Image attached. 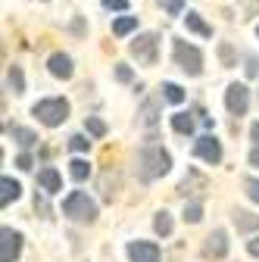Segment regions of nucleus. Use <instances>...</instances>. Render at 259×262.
I'll return each mask as SVG.
<instances>
[{
    "instance_id": "1",
    "label": "nucleus",
    "mask_w": 259,
    "mask_h": 262,
    "mask_svg": "<svg viewBox=\"0 0 259 262\" xmlns=\"http://www.w3.org/2000/svg\"><path fill=\"white\" fill-rule=\"evenodd\" d=\"M169 169H172V156H169V150L156 147V144L141 147L138 156H135V175H138L141 181H153V178H159V175H166Z\"/></svg>"
},
{
    "instance_id": "2",
    "label": "nucleus",
    "mask_w": 259,
    "mask_h": 262,
    "mask_svg": "<svg viewBox=\"0 0 259 262\" xmlns=\"http://www.w3.org/2000/svg\"><path fill=\"white\" fill-rule=\"evenodd\" d=\"M31 116H38L41 125L47 128H56L69 119V100L66 97H47V100H38L35 106H31Z\"/></svg>"
},
{
    "instance_id": "3",
    "label": "nucleus",
    "mask_w": 259,
    "mask_h": 262,
    "mask_svg": "<svg viewBox=\"0 0 259 262\" xmlns=\"http://www.w3.org/2000/svg\"><path fill=\"white\" fill-rule=\"evenodd\" d=\"M62 215H69L72 222H81V225H91V222H97V203L84 190H72L62 200Z\"/></svg>"
},
{
    "instance_id": "4",
    "label": "nucleus",
    "mask_w": 259,
    "mask_h": 262,
    "mask_svg": "<svg viewBox=\"0 0 259 262\" xmlns=\"http://www.w3.org/2000/svg\"><path fill=\"white\" fill-rule=\"evenodd\" d=\"M172 56H175V66H178L181 72H187V75H200L203 72V53L193 47V44L175 38L172 41Z\"/></svg>"
},
{
    "instance_id": "5",
    "label": "nucleus",
    "mask_w": 259,
    "mask_h": 262,
    "mask_svg": "<svg viewBox=\"0 0 259 262\" xmlns=\"http://www.w3.org/2000/svg\"><path fill=\"white\" fill-rule=\"evenodd\" d=\"M128 50H132V56L144 66H156L159 59V35L156 31H144V35H138L132 44H128Z\"/></svg>"
},
{
    "instance_id": "6",
    "label": "nucleus",
    "mask_w": 259,
    "mask_h": 262,
    "mask_svg": "<svg viewBox=\"0 0 259 262\" xmlns=\"http://www.w3.org/2000/svg\"><path fill=\"white\" fill-rule=\"evenodd\" d=\"M225 110H228L231 116H247V110H250V88L247 84H241V81H234V84H228V91H225Z\"/></svg>"
},
{
    "instance_id": "7",
    "label": "nucleus",
    "mask_w": 259,
    "mask_h": 262,
    "mask_svg": "<svg viewBox=\"0 0 259 262\" xmlns=\"http://www.w3.org/2000/svg\"><path fill=\"white\" fill-rule=\"evenodd\" d=\"M193 156L209 162V166H219V162H222V144H219V138L215 135L197 138V144H193Z\"/></svg>"
},
{
    "instance_id": "8",
    "label": "nucleus",
    "mask_w": 259,
    "mask_h": 262,
    "mask_svg": "<svg viewBox=\"0 0 259 262\" xmlns=\"http://www.w3.org/2000/svg\"><path fill=\"white\" fill-rule=\"evenodd\" d=\"M22 253V234L13 228H0V262H16Z\"/></svg>"
},
{
    "instance_id": "9",
    "label": "nucleus",
    "mask_w": 259,
    "mask_h": 262,
    "mask_svg": "<svg viewBox=\"0 0 259 262\" xmlns=\"http://www.w3.org/2000/svg\"><path fill=\"white\" fill-rule=\"evenodd\" d=\"M228 234L222 231V228H215V231H209L206 237H203V256L206 259H225L228 256Z\"/></svg>"
},
{
    "instance_id": "10",
    "label": "nucleus",
    "mask_w": 259,
    "mask_h": 262,
    "mask_svg": "<svg viewBox=\"0 0 259 262\" xmlns=\"http://www.w3.org/2000/svg\"><path fill=\"white\" fill-rule=\"evenodd\" d=\"M209 190V181L197 172V169H187V175L181 178V184H178V193L181 196H203Z\"/></svg>"
},
{
    "instance_id": "11",
    "label": "nucleus",
    "mask_w": 259,
    "mask_h": 262,
    "mask_svg": "<svg viewBox=\"0 0 259 262\" xmlns=\"http://www.w3.org/2000/svg\"><path fill=\"white\" fill-rule=\"evenodd\" d=\"M128 259L132 262H159V247L153 241H132L128 244Z\"/></svg>"
},
{
    "instance_id": "12",
    "label": "nucleus",
    "mask_w": 259,
    "mask_h": 262,
    "mask_svg": "<svg viewBox=\"0 0 259 262\" xmlns=\"http://www.w3.org/2000/svg\"><path fill=\"white\" fill-rule=\"evenodd\" d=\"M47 69H50V75L53 78H59V81H69L72 78V56L69 53H53L50 59H47Z\"/></svg>"
},
{
    "instance_id": "13",
    "label": "nucleus",
    "mask_w": 259,
    "mask_h": 262,
    "mask_svg": "<svg viewBox=\"0 0 259 262\" xmlns=\"http://www.w3.org/2000/svg\"><path fill=\"white\" fill-rule=\"evenodd\" d=\"M19 193H22V184L10 175L0 178V206H10L13 200H19Z\"/></svg>"
},
{
    "instance_id": "14",
    "label": "nucleus",
    "mask_w": 259,
    "mask_h": 262,
    "mask_svg": "<svg viewBox=\"0 0 259 262\" xmlns=\"http://www.w3.org/2000/svg\"><path fill=\"white\" fill-rule=\"evenodd\" d=\"M7 135L22 147V150H28V147H35L38 144V135L31 128H22V125H7Z\"/></svg>"
},
{
    "instance_id": "15",
    "label": "nucleus",
    "mask_w": 259,
    "mask_h": 262,
    "mask_svg": "<svg viewBox=\"0 0 259 262\" xmlns=\"http://www.w3.org/2000/svg\"><path fill=\"white\" fill-rule=\"evenodd\" d=\"M38 184H41L47 193H59V190H62V178H59V172H56L53 166H47V169L38 172Z\"/></svg>"
},
{
    "instance_id": "16",
    "label": "nucleus",
    "mask_w": 259,
    "mask_h": 262,
    "mask_svg": "<svg viewBox=\"0 0 259 262\" xmlns=\"http://www.w3.org/2000/svg\"><path fill=\"white\" fill-rule=\"evenodd\" d=\"M231 219H234V228H238L241 234H253V231H259V215H253V212L238 209Z\"/></svg>"
},
{
    "instance_id": "17",
    "label": "nucleus",
    "mask_w": 259,
    "mask_h": 262,
    "mask_svg": "<svg viewBox=\"0 0 259 262\" xmlns=\"http://www.w3.org/2000/svg\"><path fill=\"white\" fill-rule=\"evenodd\" d=\"M116 190H119V175L113 172V169H106L103 175H100V196L106 203H113V196H116Z\"/></svg>"
},
{
    "instance_id": "18",
    "label": "nucleus",
    "mask_w": 259,
    "mask_h": 262,
    "mask_svg": "<svg viewBox=\"0 0 259 262\" xmlns=\"http://www.w3.org/2000/svg\"><path fill=\"white\" fill-rule=\"evenodd\" d=\"M184 25H187V31H193V35H200V38H212V25H206L200 13H187Z\"/></svg>"
},
{
    "instance_id": "19",
    "label": "nucleus",
    "mask_w": 259,
    "mask_h": 262,
    "mask_svg": "<svg viewBox=\"0 0 259 262\" xmlns=\"http://www.w3.org/2000/svg\"><path fill=\"white\" fill-rule=\"evenodd\" d=\"M172 128L178 131V135H193L197 122H193V116H190V113H175V116H172Z\"/></svg>"
},
{
    "instance_id": "20",
    "label": "nucleus",
    "mask_w": 259,
    "mask_h": 262,
    "mask_svg": "<svg viewBox=\"0 0 259 262\" xmlns=\"http://www.w3.org/2000/svg\"><path fill=\"white\" fill-rule=\"evenodd\" d=\"M135 28H138V16H119L113 22V35L116 38H125V35H132Z\"/></svg>"
},
{
    "instance_id": "21",
    "label": "nucleus",
    "mask_w": 259,
    "mask_h": 262,
    "mask_svg": "<svg viewBox=\"0 0 259 262\" xmlns=\"http://www.w3.org/2000/svg\"><path fill=\"white\" fill-rule=\"evenodd\" d=\"M172 228H175V225H172V215H169L166 209H159L156 219H153V231H156L159 237H169V234H172Z\"/></svg>"
},
{
    "instance_id": "22",
    "label": "nucleus",
    "mask_w": 259,
    "mask_h": 262,
    "mask_svg": "<svg viewBox=\"0 0 259 262\" xmlns=\"http://www.w3.org/2000/svg\"><path fill=\"white\" fill-rule=\"evenodd\" d=\"M7 88L13 94H25V75H22L19 66H10V69H7Z\"/></svg>"
},
{
    "instance_id": "23",
    "label": "nucleus",
    "mask_w": 259,
    "mask_h": 262,
    "mask_svg": "<svg viewBox=\"0 0 259 262\" xmlns=\"http://www.w3.org/2000/svg\"><path fill=\"white\" fill-rule=\"evenodd\" d=\"M184 97H187V94H184L181 84H175V81H166V84H163V100H169V103L178 106V103H184Z\"/></svg>"
},
{
    "instance_id": "24",
    "label": "nucleus",
    "mask_w": 259,
    "mask_h": 262,
    "mask_svg": "<svg viewBox=\"0 0 259 262\" xmlns=\"http://www.w3.org/2000/svg\"><path fill=\"white\" fill-rule=\"evenodd\" d=\"M184 222H187V225H197V222H203V203H200V200H190V203H184Z\"/></svg>"
},
{
    "instance_id": "25",
    "label": "nucleus",
    "mask_w": 259,
    "mask_h": 262,
    "mask_svg": "<svg viewBox=\"0 0 259 262\" xmlns=\"http://www.w3.org/2000/svg\"><path fill=\"white\" fill-rule=\"evenodd\" d=\"M156 119H159V103H156V100H147V103L141 106V122H144L147 128H153Z\"/></svg>"
},
{
    "instance_id": "26",
    "label": "nucleus",
    "mask_w": 259,
    "mask_h": 262,
    "mask_svg": "<svg viewBox=\"0 0 259 262\" xmlns=\"http://www.w3.org/2000/svg\"><path fill=\"white\" fill-rule=\"evenodd\" d=\"M84 131H88L91 138H103V135H106V122L97 119V116H88V119H84Z\"/></svg>"
},
{
    "instance_id": "27",
    "label": "nucleus",
    "mask_w": 259,
    "mask_h": 262,
    "mask_svg": "<svg viewBox=\"0 0 259 262\" xmlns=\"http://www.w3.org/2000/svg\"><path fill=\"white\" fill-rule=\"evenodd\" d=\"M69 175L75 178V181H84V178H91V166L84 159H72L69 162Z\"/></svg>"
},
{
    "instance_id": "28",
    "label": "nucleus",
    "mask_w": 259,
    "mask_h": 262,
    "mask_svg": "<svg viewBox=\"0 0 259 262\" xmlns=\"http://www.w3.org/2000/svg\"><path fill=\"white\" fill-rule=\"evenodd\" d=\"M250 138H253V150H250V166L259 169V122L250 125Z\"/></svg>"
},
{
    "instance_id": "29",
    "label": "nucleus",
    "mask_w": 259,
    "mask_h": 262,
    "mask_svg": "<svg viewBox=\"0 0 259 262\" xmlns=\"http://www.w3.org/2000/svg\"><path fill=\"white\" fill-rule=\"evenodd\" d=\"M219 59H222V66H225V69H234V66H238V59H234V50H231V44H219Z\"/></svg>"
},
{
    "instance_id": "30",
    "label": "nucleus",
    "mask_w": 259,
    "mask_h": 262,
    "mask_svg": "<svg viewBox=\"0 0 259 262\" xmlns=\"http://www.w3.org/2000/svg\"><path fill=\"white\" fill-rule=\"evenodd\" d=\"M159 7H163L169 16H181L184 13V0H159Z\"/></svg>"
},
{
    "instance_id": "31",
    "label": "nucleus",
    "mask_w": 259,
    "mask_h": 262,
    "mask_svg": "<svg viewBox=\"0 0 259 262\" xmlns=\"http://www.w3.org/2000/svg\"><path fill=\"white\" fill-rule=\"evenodd\" d=\"M69 147H72L75 153H84V150H91V141H88L84 135H72V138H69Z\"/></svg>"
},
{
    "instance_id": "32",
    "label": "nucleus",
    "mask_w": 259,
    "mask_h": 262,
    "mask_svg": "<svg viewBox=\"0 0 259 262\" xmlns=\"http://www.w3.org/2000/svg\"><path fill=\"white\" fill-rule=\"evenodd\" d=\"M244 190H247V196L253 203H259V178H247L244 181Z\"/></svg>"
},
{
    "instance_id": "33",
    "label": "nucleus",
    "mask_w": 259,
    "mask_h": 262,
    "mask_svg": "<svg viewBox=\"0 0 259 262\" xmlns=\"http://www.w3.org/2000/svg\"><path fill=\"white\" fill-rule=\"evenodd\" d=\"M132 78H135V72H132V69H128V66H125V62H119V66H116V81H122V84H128V81H132Z\"/></svg>"
},
{
    "instance_id": "34",
    "label": "nucleus",
    "mask_w": 259,
    "mask_h": 262,
    "mask_svg": "<svg viewBox=\"0 0 259 262\" xmlns=\"http://www.w3.org/2000/svg\"><path fill=\"white\" fill-rule=\"evenodd\" d=\"M103 10H116V13H125L128 10V0H103Z\"/></svg>"
},
{
    "instance_id": "35",
    "label": "nucleus",
    "mask_w": 259,
    "mask_h": 262,
    "mask_svg": "<svg viewBox=\"0 0 259 262\" xmlns=\"http://www.w3.org/2000/svg\"><path fill=\"white\" fill-rule=\"evenodd\" d=\"M244 69H247V78H256V75H259V59H256V56H247V66H244Z\"/></svg>"
},
{
    "instance_id": "36",
    "label": "nucleus",
    "mask_w": 259,
    "mask_h": 262,
    "mask_svg": "<svg viewBox=\"0 0 259 262\" xmlns=\"http://www.w3.org/2000/svg\"><path fill=\"white\" fill-rule=\"evenodd\" d=\"M16 166H19V169H22V172H28V169H31V166H35V159H31V156H28V153H19V159H16Z\"/></svg>"
},
{
    "instance_id": "37",
    "label": "nucleus",
    "mask_w": 259,
    "mask_h": 262,
    "mask_svg": "<svg viewBox=\"0 0 259 262\" xmlns=\"http://www.w3.org/2000/svg\"><path fill=\"white\" fill-rule=\"evenodd\" d=\"M35 209H38L44 219H47V212H50V209H47V200H44V196H38V193H35Z\"/></svg>"
},
{
    "instance_id": "38",
    "label": "nucleus",
    "mask_w": 259,
    "mask_h": 262,
    "mask_svg": "<svg viewBox=\"0 0 259 262\" xmlns=\"http://www.w3.org/2000/svg\"><path fill=\"white\" fill-rule=\"evenodd\" d=\"M247 253H250L253 259H259V237H253V241H247Z\"/></svg>"
},
{
    "instance_id": "39",
    "label": "nucleus",
    "mask_w": 259,
    "mask_h": 262,
    "mask_svg": "<svg viewBox=\"0 0 259 262\" xmlns=\"http://www.w3.org/2000/svg\"><path fill=\"white\" fill-rule=\"evenodd\" d=\"M244 7H247V13H256L259 10V0H244Z\"/></svg>"
},
{
    "instance_id": "40",
    "label": "nucleus",
    "mask_w": 259,
    "mask_h": 262,
    "mask_svg": "<svg viewBox=\"0 0 259 262\" xmlns=\"http://www.w3.org/2000/svg\"><path fill=\"white\" fill-rule=\"evenodd\" d=\"M256 38H259V25H256Z\"/></svg>"
}]
</instances>
